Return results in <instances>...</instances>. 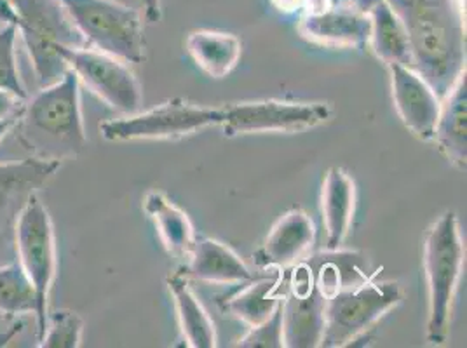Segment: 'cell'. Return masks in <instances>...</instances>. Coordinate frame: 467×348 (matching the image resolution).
I'll return each instance as SVG.
<instances>
[{"mask_svg":"<svg viewBox=\"0 0 467 348\" xmlns=\"http://www.w3.org/2000/svg\"><path fill=\"white\" fill-rule=\"evenodd\" d=\"M145 7V20L156 23L161 20V0H141Z\"/></svg>","mask_w":467,"mask_h":348,"instance_id":"cell-31","label":"cell"},{"mask_svg":"<svg viewBox=\"0 0 467 348\" xmlns=\"http://www.w3.org/2000/svg\"><path fill=\"white\" fill-rule=\"evenodd\" d=\"M189 258V265L182 269L189 281L235 284L254 279L248 265L229 246L214 239H197Z\"/></svg>","mask_w":467,"mask_h":348,"instance_id":"cell-16","label":"cell"},{"mask_svg":"<svg viewBox=\"0 0 467 348\" xmlns=\"http://www.w3.org/2000/svg\"><path fill=\"white\" fill-rule=\"evenodd\" d=\"M23 107H25V99H21L9 91L0 89V122L21 116Z\"/></svg>","mask_w":467,"mask_h":348,"instance_id":"cell-29","label":"cell"},{"mask_svg":"<svg viewBox=\"0 0 467 348\" xmlns=\"http://www.w3.org/2000/svg\"><path fill=\"white\" fill-rule=\"evenodd\" d=\"M283 271H273L269 277L252 281L250 286L237 291L233 296L218 302L220 309L235 319L246 322L250 328L262 324L273 315L281 303Z\"/></svg>","mask_w":467,"mask_h":348,"instance_id":"cell-21","label":"cell"},{"mask_svg":"<svg viewBox=\"0 0 467 348\" xmlns=\"http://www.w3.org/2000/svg\"><path fill=\"white\" fill-rule=\"evenodd\" d=\"M16 39L18 30L13 23H5L0 28V89L28 99V93L23 86L18 63H16Z\"/></svg>","mask_w":467,"mask_h":348,"instance_id":"cell-27","label":"cell"},{"mask_svg":"<svg viewBox=\"0 0 467 348\" xmlns=\"http://www.w3.org/2000/svg\"><path fill=\"white\" fill-rule=\"evenodd\" d=\"M18 120H20V116L13 117V118H7V120H2V122H0V141H2L5 136L9 135V133H13V131L16 129Z\"/></svg>","mask_w":467,"mask_h":348,"instance_id":"cell-32","label":"cell"},{"mask_svg":"<svg viewBox=\"0 0 467 348\" xmlns=\"http://www.w3.org/2000/svg\"><path fill=\"white\" fill-rule=\"evenodd\" d=\"M316 229L311 216L295 208L283 214L254 252V263L264 271H285L302 261L314 244Z\"/></svg>","mask_w":467,"mask_h":348,"instance_id":"cell-13","label":"cell"},{"mask_svg":"<svg viewBox=\"0 0 467 348\" xmlns=\"http://www.w3.org/2000/svg\"><path fill=\"white\" fill-rule=\"evenodd\" d=\"M394 107L403 124L419 139L434 138L441 101L428 82L405 65H388Z\"/></svg>","mask_w":467,"mask_h":348,"instance_id":"cell-12","label":"cell"},{"mask_svg":"<svg viewBox=\"0 0 467 348\" xmlns=\"http://www.w3.org/2000/svg\"><path fill=\"white\" fill-rule=\"evenodd\" d=\"M283 300V298H281ZM235 347L243 348H283V305L275 309L273 315L264 321L262 324L254 326L248 331L246 336H243Z\"/></svg>","mask_w":467,"mask_h":348,"instance_id":"cell-28","label":"cell"},{"mask_svg":"<svg viewBox=\"0 0 467 348\" xmlns=\"http://www.w3.org/2000/svg\"><path fill=\"white\" fill-rule=\"evenodd\" d=\"M464 263V244L453 211L441 214L424 239V271L428 279L429 312L426 338L432 345L445 343L451 305Z\"/></svg>","mask_w":467,"mask_h":348,"instance_id":"cell-4","label":"cell"},{"mask_svg":"<svg viewBox=\"0 0 467 348\" xmlns=\"http://www.w3.org/2000/svg\"><path fill=\"white\" fill-rule=\"evenodd\" d=\"M400 302V284L377 282L375 277L359 286L338 291L327 300L325 329L319 347H350Z\"/></svg>","mask_w":467,"mask_h":348,"instance_id":"cell-7","label":"cell"},{"mask_svg":"<svg viewBox=\"0 0 467 348\" xmlns=\"http://www.w3.org/2000/svg\"><path fill=\"white\" fill-rule=\"evenodd\" d=\"M143 210L156 223L164 248L176 258L189 256L194 248V225L168 197L161 192H149L143 199Z\"/></svg>","mask_w":467,"mask_h":348,"instance_id":"cell-22","label":"cell"},{"mask_svg":"<svg viewBox=\"0 0 467 348\" xmlns=\"http://www.w3.org/2000/svg\"><path fill=\"white\" fill-rule=\"evenodd\" d=\"M283 342L288 348L319 347L325 329L327 298L314 288L304 296L281 291Z\"/></svg>","mask_w":467,"mask_h":348,"instance_id":"cell-15","label":"cell"},{"mask_svg":"<svg viewBox=\"0 0 467 348\" xmlns=\"http://www.w3.org/2000/svg\"><path fill=\"white\" fill-rule=\"evenodd\" d=\"M401 21L410 68L441 101L466 72V21L462 0H386Z\"/></svg>","mask_w":467,"mask_h":348,"instance_id":"cell-1","label":"cell"},{"mask_svg":"<svg viewBox=\"0 0 467 348\" xmlns=\"http://www.w3.org/2000/svg\"><path fill=\"white\" fill-rule=\"evenodd\" d=\"M0 313L5 317L37 313V292L16 258L0 263Z\"/></svg>","mask_w":467,"mask_h":348,"instance_id":"cell-25","label":"cell"},{"mask_svg":"<svg viewBox=\"0 0 467 348\" xmlns=\"http://www.w3.org/2000/svg\"><path fill=\"white\" fill-rule=\"evenodd\" d=\"M61 162L28 157L0 164V263L15 260V223L30 195L57 174Z\"/></svg>","mask_w":467,"mask_h":348,"instance_id":"cell-11","label":"cell"},{"mask_svg":"<svg viewBox=\"0 0 467 348\" xmlns=\"http://www.w3.org/2000/svg\"><path fill=\"white\" fill-rule=\"evenodd\" d=\"M15 254L37 292V334L47 322V303L58 273V244L51 214L39 194L30 195L15 223Z\"/></svg>","mask_w":467,"mask_h":348,"instance_id":"cell-6","label":"cell"},{"mask_svg":"<svg viewBox=\"0 0 467 348\" xmlns=\"http://www.w3.org/2000/svg\"><path fill=\"white\" fill-rule=\"evenodd\" d=\"M370 28L368 13L350 4H340L317 15H302L298 23L304 39L325 47L363 49L370 42Z\"/></svg>","mask_w":467,"mask_h":348,"instance_id":"cell-14","label":"cell"},{"mask_svg":"<svg viewBox=\"0 0 467 348\" xmlns=\"http://www.w3.org/2000/svg\"><path fill=\"white\" fill-rule=\"evenodd\" d=\"M223 116V108L197 107L176 97L143 114L107 120L99 124V133L107 141L180 139L201 129L220 126Z\"/></svg>","mask_w":467,"mask_h":348,"instance_id":"cell-8","label":"cell"},{"mask_svg":"<svg viewBox=\"0 0 467 348\" xmlns=\"http://www.w3.org/2000/svg\"><path fill=\"white\" fill-rule=\"evenodd\" d=\"M88 47L126 63L145 59L143 21L137 9L116 0H59Z\"/></svg>","mask_w":467,"mask_h":348,"instance_id":"cell-5","label":"cell"},{"mask_svg":"<svg viewBox=\"0 0 467 348\" xmlns=\"http://www.w3.org/2000/svg\"><path fill=\"white\" fill-rule=\"evenodd\" d=\"M0 20L16 26L42 87L70 70L65 49L86 47L59 0H0Z\"/></svg>","mask_w":467,"mask_h":348,"instance_id":"cell-3","label":"cell"},{"mask_svg":"<svg viewBox=\"0 0 467 348\" xmlns=\"http://www.w3.org/2000/svg\"><path fill=\"white\" fill-rule=\"evenodd\" d=\"M225 116L220 124L223 135H252V133H296L312 129L331 117L328 105L323 103H290V101H252L237 103L223 108Z\"/></svg>","mask_w":467,"mask_h":348,"instance_id":"cell-10","label":"cell"},{"mask_svg":"<svg viewBox=\"0 0 467 348\" xmlns=\"http://www.w3.org/2000/svg\"><path fill=\"white\" fill-rule=\"evenodd\" d=\"M269 4L279 13L293 15V13H302L304 0H269Z\"/></svg>","mask_w":467,"mask_h":348,"instance_id":"cell-30","label":"cell"},{"mask_svg":"<svg viewBox=\"0 0 467 348\" xmlns=\"http://www.w3.org/2000/svg\"><path fill=\"white\" fill-rule=\"evenodd\" d=\"M68 68L95 97L120 114H135L141 105V87L126 61L93 47L63 51Z\"/></svg>","mask_w":467,"mask_h":348,"instance_id":"cell-9","label":"cell"},{"mask_svg":"<svg viewBox=\"0 0 467 348\" xmlns=\"http://www.w3.org/2000/svg\"><path fill=\"white\" fill-rule=\"evenodd\" d=\"M370 44L375 56L386 65L410 67L407 32L386 0H379L370 11Z\"/></svg>","mask_w":467,"mask_h":348,"instance_id":"cell-24","label":"cell"},{"mask_svg":"<svg viewBox=\"0 0 467 348\" xmlns=\"http://www.w3.org/2000/svg\"><path fill=\"white\" fill-rule=\"evenodd\" d=\"M16 129L21 145L32 157L63 162L82 154L88 148V135L78 76L68 70L28 97Z\"/></svg>","mask_w":467,"mask_h":348,"instance_id":"cell-2","label":"cell"},{"mask_svg":"<svg viewBox=\"0 0 467 348\" xmlns=\"http://www.w3.org/2000/svg\"><path fill=\"white\" fill-rule=\"evenodd\" d=\"M191 281L183 275L182 269L171 271L166 277L168 290L173 296L176 317L187 347L214 348L216 347V329L212 317L208 315L199 298L189 284Z\"/></svg>","mask_w":467,"mask_h":348,"instance_id":"cell-19","label":"cell"},{"mask_svg":"<svg viewBox=\"0 0 467 348\" xmlns=\"http://www.w3.org/2000/svg\"><path fill=\"white\" fill-rule=\"evenodd\" d=\"M306 261L311 267L316 288L327 300L338 291L359 286L377 277V271L368 273L365 260L359 252L342 251L340 248L316 252Z\"/></svg>","mask_w":467,"mask_h":348,"instance_id":"cell-18","label":"cell"},{"mask_svg":"<svg viewBox=\"0 0 467 348\" xmlns=\"http://www.w3.org/2000/svg\"><path fill=\"white\" fill-rule=\"evenodd\" d=\"M187 51L210 77H227L241 58V40L233 34L197 30L187 37Z\"/></svg>","mask_w":467,"mask_h":348,"instance_id":"cell-23","label":"cell"},{"mask_svg":"<svg viewBox=\"0 0 467 348\" xmlns=\"http://www.w3.org/2000/svg\"><path fill=\"white\" fill-rule=\"evenodd\" d=\"M356 189L342 168H331L323 181L321 211L327 227V250H338L348 233L354 214Z\"/></svg>","mask_w":467,"mask_h":348,"instance_id":"cell-20","label":"cell"},{"mask_svg":"<svg viewBox=\"0 0 467 348\" xmlns=\"http://www.w3.org/2000/svg\"><path fill=\"white\" fill-rule=\"evenodd\" d=\"M441 154L457 169L467 164V74L464 72L447 97L441 99L434 138Z\"/></svg>","mask_w":467,"mask_h":348,"instance_id":"cell-17","label":"cell"},{"mask_svg":"<svg viewBox=\"0 0 467 348\" xmlns=\"http://www.w3.org/2000/svg\"><path fill=\"white\" fill-rule=\"evenodd\" d=\"M84 319L72 310H57L47 315L40 348H78L82 345Z\"/></svg>","mask_w":467,"mask_h":348,"instance_id":"cell-26","label":"cell"}]
</instances>
